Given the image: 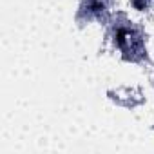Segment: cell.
Masks as SVG:
<instances>
[]
</instances>
